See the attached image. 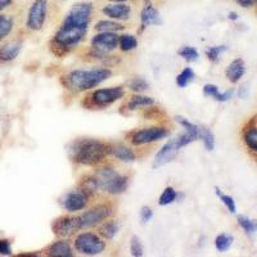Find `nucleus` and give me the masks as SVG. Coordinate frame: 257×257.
<instances>
[{
	"label": "nucleus",
	"instance_id": "33",
	"mask_svg": "<svg viewBox=\"0 0 257 257\" xmlns=\"http://www.w3.org/2000/svg\"><path fill=\"white\" fill-rule=\"evenodd\" d=\"M81 190H84L86 194H88L89 197L93 194V193H95L98 189V184H96L95 179H94V176H89V178H85L84 180L81 181Z\"/></svg>",
	"mask_w": 257,
	"mask_h": 257
},
{
	"label": "nucleus",
	"instance_id": "44",
	"mask_svg": "<svg viewBox=\"0 0 257 257\" xmlns=\"http://www.w3.org/2000/svg\"><path fill=\"white\" fill-rule=\"evenodd\" d=\"M112 3H125V2H128V0H109Z\"/></svg>",
	"mask_w": 257,
	"mask_h": 257
},
{
	"label": "nucleus",
	"instance_id": "25",
	"mask_svg": "<svg viewBox=\"0 0 257 257\" xmlns=\"http://www.w3.org/2000/svg\"><path fill=\"white\" fill-rule=\"evenodd\" d=\"M194 77H196V75H194L192 68L187 67L178 75V77H176V84H178L179 88L184 89L189 85V82H192L194 80Z\"/></svg>",
	"mask_w": 257,
	"mask_h": 257
},
{
	"label": "nucleus",
	"instance_id": "17",
	"mask_svg": "<svg viewBox=\"0 0 257 257\" xmlns=\"http://www.w3.org/2000/svg\"><path fill=\"white\" fill-rule=\"evenodd\" d=\"M21 49H22V44L21 41H9L3 47H0V61L2 62H9L17 58L20 54Z\"/></svg>",
	"mask_w": 257,
	"mask_h": 257
},
{
	"label": "nucleus",
	"instance_id": "30",
	"mask_svg": "<svg viewBox=\"0 0 257 257\" xmlns=\"http://www.w3.org/2000/svg\"><path fill=\"white\" fill-rule=\"evenodd\" d=\"M178 54L183 59L188 62H196L198 61V52H197L196 48L193 47H181L180 49L178 50Z\"/></svg>",
	"mask_w": 257,
	"mask_h": 257
},
{
	"label": "nucleus",
	"instance_id": "10",
	"mask_svg": "<svg viewBox=\"0 0 257 257\" xmlns=\"http://www.w3.org/2000/svg\"><path fill=\"white\" fill-rule=\"evenodd\" d=\"M113 213L111 206L108 205H98L94 206L89 211L84 212L80 217V222H81V228H90V226H95L103 220L108 219Z\"/></svg>",
	"mask_w": 257,
	"mask_h": 257
},
{
	"label": "nucleus",
	"instance_id": "6",
	"mask_svg": "<svg viewBox=\"0 0 257 257\" xmlns=\"http://www.w3.org/2000/svg\"><path fill=\"white\" fill-rule=\"evenodd\" d=\"M75 248L80 253L95 256L104 251L105 243L94 233H81L75 239Z\"/></svg>",
	"mask_w": 257,
	"mask_h": 257
},
{
	"label": "nucleus",
	"instance_id": "29",
	"mask_svg": "<svg viewBox=\"0 0 257 257\" xmlns=\"http://www.w3.org/2000/svg\"><path fill=\"white\" fill-rule=\"evenodd\" d=\"M176 197H178L176 190L171 187H167L165 188V190L160 196V201H158V203H160V206H167L170 205V203H173V202L176 199Z\"/></svg>",
	"mask_w": 257,
	"mask_h": 257
},
{
	"label": "nucleus",
	"instance_id": "18",
	"mask_svg": "<svg viewBox=\"0 0 257 257\" xmlns=\"http://www.w3.org/2000/svg\"><path fill=\"white\" fill-rule=\"evenodd\" d=\"M244 71H245V64L244 61L240 58L238 59H234L230 64H229L228 70H226V77L229 79V81L235 84V82L239 81L242 79V76L244 75Z\"/></svg>",
	"mask_w": 257,
	"mask_h": 257
},
{
	"label": "nucleus",
	"instance_id": "35",
	"mask_svg": "<svg viewBox=\"0 0 257 257\" xmlns=\"http://www.w3.org/2000/svg\"><path fill=\"white\" fill-rule=\"evenodd\" d=\"M215 193H216L217 196H219V198L221 199L222 203H224V205L226 206V208H228V210L230 211L231 213H235V202H234V199L231 198L230 196L222 194L221 190H220L219 188H215Z\"/></svg>",
	"mask_w": 257,
	"mask_h": 257
},
{
	"label": "nucleus",
	"instance_id": "4",
	"mask_svg": "<svg viewBox=\"0 0 257 257\" xmlns=\"http://www.w3.org/2000/svg\"><path fill=\"white\" fill-rule=\"evenodd\" d=\"M125 94L123 88L121 86H114V88H107V89H99V90H95L93 94L86 98V102L85 105L89 107V108H104L107 105L112 104V103L117 102L118 99H121Z\"/></svg>",
	"mask_w": 257,
	"mask_h": 257
},
{
	"label": "nucleus",
	"instance_id": "27",
	"mask_svg": "<svg viewBox=\"0 0 257 257\" xmlns=\"http://www.w3.org/2000/svg\"><path fill=\"white\" fill-rule=\"evenodd\" d=\"M199 139H202L207 151H213V148H215V137H213L210 128L199 127Z\"/></svg>",
	"mask_w": 257,
	"mask_h": 257
},
{
	"label": "nucleus",
	"instance_id": "23",
	"mask_svg": "<svg viewBox=\"0 0 257 257\" xmlns=\"http://www.w3.org/2000/svg\"><path fill=\"white\" fill-rule=\"evenodd\" d=\"M118 229H120V226L116 221L105 222L99 228V234L105 239H113L118 233Z\"/></svg>",
	"mask_w": 257,
	"mask_h": 257
},
{
	"label": "nucleus",
	"instance_id": "20",
	"mask_svg": "<svg viewBox=\"0 0 257 257\" xmlns=\"http://www.w3.org/2000/svg\"><path fill=\"white\" fill-rule=\"evenodd\" d=\"M233 93H234L233 90H228V91H225V93H220L219 88H217L216 85H212V84H207L203 86V95L212 96L213 99L217 100V102H228L231 96H233Z\"/></svg>",
	"mask_w": 257,
	"mask_h": 257
},
{
	"label": "nucleus",
	"instance_id": "2",
	"mask_svg": "<svg viewBox=\"0 0 257 257\" xmlns=\"http://www.w3.org/2000/svg\"><path fill=\"white\" fill-rule=\"evenodd\" d=\"M112 76L108 68H93V70H75L66 73L61 79L62 85L73 93L90 90Z\"/></svg>",
	"mask_w": 257,
	"mask_h": 257
},
{
	"label": "nucleus",
	"instance_id": "39",
	"mask_svg": "<svg viewBox=\"0 0 257 257\" xmlns=\"http://www.w3.org/2000/svg\"><path fill=\"white\" fill-rule=\"evenodd\" d=\"M152 216H153V212H152V210H151V208L149 207H143L142 208V211H141V220H142V222H143V224H146V222H148L149 220L152 219Z\"/></svg>",
	"mask_w": 257,
	"mask_h": 257
},
{
	"label": "nucleus",
	"instance_id": "43",
	"mask_svg": "<svg viewBox=\"0 0 257 257\" xmlns=\"http://www.w3.org/2000/svg\"><path fill=\"white\" fill-rule=\"evenodd\" d=\"M229 20H231V21H237L238 20V15L235 12H230L229 13Z\"/></svg>",
	"mask_w": 257,
	"mask_h": 257
},
{
	"label": "nucleus",
	"instance_id": "41",
	"mask_svg": "<svg viewBox=\"0 0 257 257\" xmlns=\"http://www.w3.org/2000/svg\"><path fill=\"white\" fill-rule=\"evenodd\" d=\"M12 3H13V0H0V12L4 11L6 8H8Z\"/></svg>",
	"mask_w": 257,
	"mask_h": 257
},
{
	"label": "nucleus",
	"instance_id": "11",
	"mask_svg": "<svg viewBox=\"0 0 257 257\" xmlns=\"http://www.w3.org/2000/svg\"><path fill=\"white\" fill-rule=\"evenodd\" d=\"M180 148H183L180 137H176V138H174V139H170V141L160 149V152L156 155L155 162H153V167H156V169H157V167L164 166V165L171 162V161L175 158L176 153L180 151Z\"/></svg>",
	"mask_w": 257,
	"mask_h": 257
},
{
	"label": "nucleus",
	"instance_id": "24",
	"mask_svg": "<svg viewBox=\"0 0 257 257\" xmlns=\"http://www.w3.org/2000/svg\"><path fill=\"white\" fill-rule=\"evenodd\" d=\"M13 26H15V22L11 16L0 15V40L6 39L11 34Z\"/></svg>",
	"mask_w": 257,
	"mask_h": 257
},
{
	"label": "nucleus",
	"instance_id": "12",
	"mask_svg": "<svg viewBox=\"0 0 257 257\" xmlns=\"http://www.w3.org/2000/svg\"><path fill=\"white\" fill-rule=\"evenodd\" d=\"M89 203V196L84 190H73L67 193L63 198V207L68 212H76V211L84 210Z\"/></svg>",
	"mask_w": 257,
	"mask_h": 257
},
{
	"label": "nucleus",
	"instance_id": "5",
	"mask_svg": "<svg viewBox=\"0 0 257 257\" xmlns=\"http://www.w3.org/2000/svg\"><path fill=\"white\" fill-rule=\"evenodd\" d=\"M170 135V130L162 126H156V127H147L133 132L128 135V141L133 146H143V144L153 143V142L165 139Z\"/></svg>",
	"mask_w": 257,
	"mask_h": 257
},
{
	"label": "nucleus",
	"instance_id": "7",
	"mask_svg": "<svg viewBox=\"0 0 257 257\" xmlns=\"http://www.w3.org/2000/svg\"><path fill=\"white\" fill-rule=\"evenodd\" d=\"M118 39L116 32H99L98 35L91 39L93 54L96 57H104L107 53L112 52L118 47Z\"/></svg>",
	"mask_w": 257,
	"mask_h": 257
},
{
	"label": "nucleus",
	"instance_id": "32",
	"mask_svg": "<svg viewBox=\"0 0 257 257\" xmlns=\"http://www.w3.org/2000/svg\"><path fill=\"white\" fill-rule=\"evenodd\" d=\"M228 50V47L225 45H217V47H210L206 50V56L210 59L211 62H217L220 59V56L222 53H225Z\"/></svg>",
	"mask_w": 257,
	"mask_h": 257
},
{
	"label": "nucleus",
	"instance_id": "16",
	"mask_svg": "<svg viewBox=\"0 0 257 257\" xmlns=\"http://www.w3.org/2000/svg\"><path fill=\"white\" fill-rule=\"evenodd\" d=\"M108 155H112L117 160L122 161V162H133L135 161L137 156L133 152L132 149L125 147L123 144H112L108 146Z\"/></svg>",
	"mask_w": 257,
	"mask_h": 257
},
{
	"label": "nucleus",
	"instance_id": "28",
	"mask_svg": "<svg viewBox=\"0 0 257 257\" xmlns=\"http://www.w3.org/2000/svg\"><path fill=\"white\" fill-rule=\"evenodd\" d=\"M233 242L234 238L231 235H229V234H220L215 239V245H216V249L219 252H225L226 249L230 248Z\"/></svg>",
	"mask_w": 257,
	"mask_h": 257
},
{
	"label": "nucleus",
	"instance_id": "14",
	"mask_svg": "<svg viewBox=\"0 0 257 257\" xmlns=\"http://www.w3.org/2000/svg\"><path fill=\"white\" fill-rule=\"evenodd\" d=\"M160 26L162 25V20H161L160 12L158 9L155 8L151 4H147L141 13V32L144 31L148 26Z\"/></svg>",
	"mask_w": 257,
	"mask_h": 257
},
{
	"label": "nucleus",
	"instance_id": "1",
	"mask_svg": "<svg viewBox=\"0 0 257 257\" xmlns=\"http://www.w3.org/2000/svg\"><path fill=\"white\" fill-rule=\"evenodd\" d=\"M109 144L90 138H79L67 147L68 157L72 162L84 166H95L108 155Z\"/></svg>",
	"mask_w": 257,
	"mask_h": 257
},
{
	"label": "nucleus",
	"instance_id": "15",
	"mask_svg": "<svg viewBox=\"0 0 257 257\" xmlns=\"http://www.w3.org/2000/svg\"><path fill=\"white\" fill-rule=\"evenodd\" d=\"M45 252H47V256H52V257L73 256V252H72V248H71L70 243L66 242V240H57V242L52 243L50 245H48Z\"/></svg>",
	"mask_w": 257,
	"mask_h": 257
},
{
	"label": "nucleus",
	"instance_id": "3",
	"mask_svg": "<svg viewBox=\"0 0 257 257\" xmlns=\"http://www.w3.org/2000/svg\"><path fill=\"white\" fill-rule=\"evenodd\" d=\"M98 189L109 194H120L127 189L128 179L111 167H102L94 174Z\"/></svg>",
	"mask_w": 257,
	"mask_h": 257
},
{
	"label": "nucleus",
	"instance_id": "38",
	"mask_svg": "<svg viewBox=\"0 0 257 257\" xmlns=\"http://www.w3.org/2000/svg\"><path fill=\"white\" fill-rule=\"evenodd\" d=\"M0 254L4 256L12 254V245L8 239H0Z\"/></svg>",
	"mask_w": 257,
	"mask_h": 257
},
{
	"label": "nucleus",
	"instance_id": "42",
	"mask_svg": "<svg viewBox=\"0 0 257 257\" xmlns=\"http://www.w3.org/2000/svg\"><path fill=\"white\" fill-rule=\"evenodd\" d=\"M248 89V85H243L242 88L239 89V91H238V95L240 96V98H245L247 96V94H245V90Z\"/></svg>",
	"mask_w": 257,
	"mask_h": 257
},
{
	"label": "nucleus",
	"instance_id": "26",
	"mask_svg": "<svg viewBox=\"0 0 257 257\" xmlns=\"http://www.w3.org/2000/svg\"><path fill=\"white\" fill-rule=\"evenodd\" d=\"M118 45H120L122 52H130V50L135 49L138 47V40L134 35L125 34V35L120 36V39H118Z\"/></svg>",
	"mask_w": 257,
	"mask_h": 257
},
{
	"label": "nucleus",
	"instance_id": "21",
	"mask_svg": "<svg viewBox=\"0 0 257 257\" xmlns=\"http://www.w3.org/2000/svg\"><path fill=\"white\" fill-rule=\"evenodd\" d=\"M155 104V99L151 96H143V95H135L127 103L128 111H134V109L141 108V107H148V105Z\"/></svg>",
	"mask_w": 257,
	"mask_h": 257
},
{
	"label": "nucleus",
	"instance_id": "34",
	"mask_svg": "<svg viewBox=\"0 0 257 257\" xmlns=\"http://www.w3.org/2000/svg\"><path fill=\"white\" fill-rule=\"evenodd\" d=\"M127 86L133 91H144L149 89V84L144 79H133L127 82Z\"/></svg>",
	"mask_w": 257,
	"mask_h": 257
},
{
	"label": "nucleus",
	"instance_id": "31",
	"mask_svg": "<svg viewBox=\"0 0 257 257\" xmlns=\"http://www.w3.org/2000/svg\"><path fill=\"white\" fill-rule=\"evenodd\" d=\"M238 224H239L240 228L245 231L247 234L252 235V234L256 231V222L253 220H251L249 217L244 216V215H239L238 216Z\"/></svg>",
	"mask_w": 257,
	"mask_h": 257
},
{
	"label": "nucleus",
	"instance_id": "37",
	"mask_svg": "<svg viewBox=\"0 0 257 257\" xmlns=\"http://www.w3.org/2000/svg\"><path fill=\"white\" fill-rule=\"evenodd\" d=\"M175 120H176V122L180 123V125L185 128V132H190V133H196V134H199L198 126H196L194 123H192L190 121H188L187 118H184V117L176 116Z\"/></svg>",
	"mask_w": 257,
	"mask_h": 257
},
{
	"label": "nucleus",
	"instance_id": "19",
	"mask_svg": "<svg viewBox=\"0 0 257 257\" xmlns=\"http://www.w3.org/2000/svg\"><path fill=\"white\" fill-rule=\"evenodd\" d=\"M243 141L245 146L251 149L252 152L257 151V127L254 123V117L251 120V122L247 123L244 132H243Z\"/></svg>",
	"mask_w": 257,
	"mask_h": 257
},
{
	"label": "nucleus",
	"instance_id": "8",
	"mask_svg": "<svg viewBox=\"0 0 257 257\" xmlns=\"http://www.w3.org/2000/svg\"><path fill=\"white\" fill-rule=\"evenodd\" d=\"M48 15V0H35L27 13L26 26L32 31L43 29Z\"/></svg>",
	"mask_w": 257,
	"mask_h": 257
},
{
	"label": "nucleus",
	"instance_id": "13",
	"mask_svg": "<svg viewBox=\"0 0 257 257\" xmlns=\"http://www.w3.org/2000/svg\"><path fill=\"white\" fill-rule=\"evenodd\" d=\"M107 17L117 21H126L132 16V8L125 3H111L102 9Z\"/></svg>",
	"mask_w": 257,
	"mask_h": 257
},
{
	"label": "nucleus",
	"instance_id": "40",
	"mask_svg": "<svg viewBox=\"0 0 257 257\" xmlns=\"http://www.w3.org/2000/svg\"><path fill=\"white\" fill-rule=\"evenodd\" d=\"M242 8H252L256 6L257 0H235Z\"/></svg>",
	"mask_w": 257,
	"mask_h": 257
},
{
	"label": "nucleus",
	"instance_id": "22",
	"mask_svg": "<svg viewBox=\"0 0 257 257\" xmlns=\"http://www.w3.org/2000/svg\"><path fill=\"white\" fill-rule=\"evenodd\" d=\"M94 29L99 32H117V31H122V30L125 29V26H122L121 24H117V22H114V21L104 20V21H99V22L95 25Z\"/></svg>",
	"mask_w": 257,
	"mask_h": 257
},
{
	"label": "nucleus",
	"instance_id": "45",
	"mask_svg": "<svg viewBox=\"0 0 257 257\" xmlns=\"http://www.w3.org/2000/svg\"><path fill=\"white\" fill-rule=\"evenodd\" d=\"M143 2H144V3H147V4L151 3V0H143Z\"/></svg>",
	"mask_w": 257,
	"mask_h": 257
},
{
	"label": "nucleus",
	"instance_id": "36",
	"mask_svg": "<svg viewBox=\"0 0 257 257\" xmlns=\"http://www.w3.org/2000/svg\"><path fill=\"white\" fill-rule=\"evenodd\" d=\"M143 245H142L141 239L138 237H133L130 242V252L134 257H142L144 254Z\"/></svg>",
	"mask_w": 257,
	"mask_h": 257
},
{
	"label": "nucleus",
	"instance_id": "9",
	"mask_svg": "<svg viewBox=\"0 0 257 257\" xmlns=\"http://www.w3.org/2000/svg\"><path fill=\"white\" fill-rule=\"evenodd\" d=\"M52 229L57 237L68 238L82 228L79 216H61L53 221Z\"/></svg>",
	"mask_w": 257,
	"mask_h": 257
}]
</instances>
